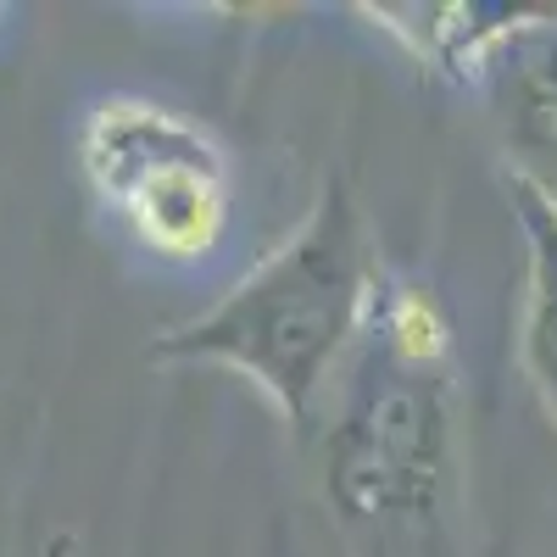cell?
Wrapping results in <instances>:
<instances>
[{
  "label": "cell",
  "mask_w": 557,
  "mask_h": 557,
  "mask_svg": "<svg viewBox=\"0 0 557 557\" xmlns=\"http://www.w3.org/2000/svg\"><path fill=\"white\" fill-rule=\"evenodd\" d=\"M380 296V257L362 218L341 190H323L285 246L268 251L201 318L178 323L157 351L235 368L290 424L312 430L374 323Z\"/></svg>",
  "instance_id": "6da1fadb"
},
{
  "label": "cell",
  "mask_w": 557,
  "mask_h": 557,
  "mask_svg": "<svg viewBox=\"0 0 557 557\" xmlns=\"http://www.w3.org/2000/svg\"><path fill=\"white\" fill-rule=\"evenodd\" d=\"M441 362H412L368 323L323 401V502L346 557H391L430 519L441 480Z\"/></svg>",
  "instance_id": "7a4b0ae2"
},
{
  "label": "cell",
  "mask_w": 557,
  "mask_h": 557,
  "mask_svg": "<svg viewBox=\"0 0 557 557\" xmlns=\"http://www.w3.org/2000/svg\"><path fill=\"white\" fill-rule=\"evenodd\" d=\"M84 173L128 235L173 262L207 257L228 228V157L190 117L157 101H101L84 134Z\"/></svg>",
  "instance_id": "3957f363"
}]
</instances>
